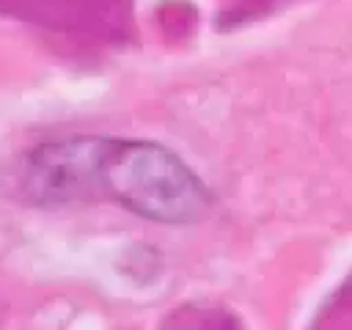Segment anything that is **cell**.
<instances>
[{"instance_id": "obj_1", "label": "cell", "mask_w": 352, "mask_h": 330, "mask_svg": "<svg viewBox=\"0 0 352 330\" xmlns=\"http://www.w3.org/2000/svg\"><path fill=\"white\" fill-rule=\"evenodd\" d=\"M96 198L168 226L198 223L212 209V195L190 165L151 140L99 138Z\"/></svg>"}, {"instance_id": "obj_2", "label": "cell", "mask_w": 352, "mask_h": 330, "mask_svg": "<svg viewBox=\"0 0 352 330\" xmlns=\"http://www.w3.org/2000/svg\"><path fill=\"white\" fill-rule=\"evenodd\" d=\"M99 138L55 140L36 148L25 168V190L36 204L60 206L96 201Z\"/></svg>"}]
</instances>
